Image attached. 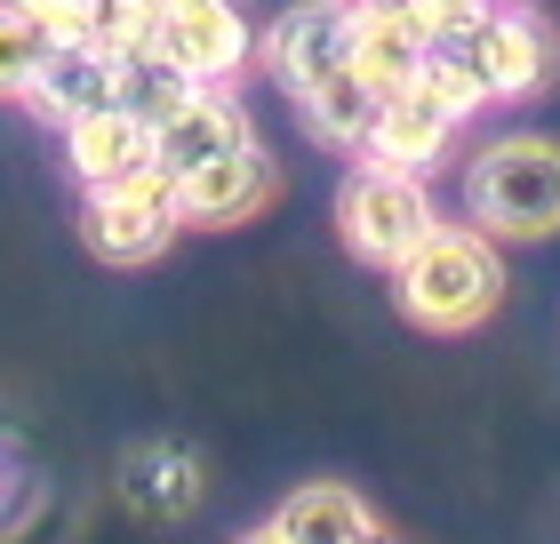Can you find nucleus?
I'll use <instances>...</instances> for the list:
<instances>
[{"label":"nucleus","mask_w":560,"mask_h":544,"mask_svg":"<svg viewBox=\"0 0 560 544\" xmlns=\"http://www.w3.org/2000/svg\"><path fill=\"white\" fill-rule=\"evenodd\" d=\"M352 40H361L352 0H296V9H280L257 33V57H265V72L289 96H304L313 81H328V72L352 65Z\"/></svg>","instance_id":"5"},{"label":"nucleus","mask_w":560,"mask_h":544,"mask_svg":"<svg viewBox=\"0 0 560 544\" xmlns=\"http://www.w3.org/2000/svg\"><path fill=\"white\" fill-rule=\"evenodd\" d=\"M400 313L432 336H465L504 304V256L480 224H432L424 241L393 265Z\"/></svg>","instance_id":"1"},{"label":"nucleus","mask_w":560,"mask_h":544,"mask_svg":"<svg viewBox=\"0 0 560 544\" xmlns=\"http://www.w3.org/2000/svg\"><path fill=\"white\" fill-rule=\"evenodd\" d=\"M432 0H352V16H424Z\"/></svg>","instance_id":"20"},{"label":"nucleus","mask_w":560,"mask_h":544,"mask_svg":"<svg viewBox=\"0 0 560 544\" xmlns=\"http://www.w3.org/2000/svg\"><path fill=\"white\" fill-rule=\"evenodd\" d=\"M65 169L81 176V193L96 185H129V176L152 169V120H137L129 105H105L89 120L65 128Z\"/></svg>","instance_id":"11"},{"label":"nucleus","mask_w":560,"mask_h":544,"mask_svg":"<svg viewBox=\"0 0 560 544\" xmlns=\"http://www.w3.org/2000/svg\"><path fill=\"white\" fill-rule=\"evenodd\" d=\"M48 48H57V40H48L16 0H0V96H16V105H24V89H33V72H40Z\"/></svg>","instance_id":"17"},{"label":"nucleus","mask_w":560,"mask_h":544,"mask_svg":"<svg viewBox=\"0 0 560 544\" xmlns=\"http://www.w3.org/2000/svg\"><path fill=\"white\" fill-rule=\"evenodd\" d=\"M241 144H257L248 105L233 89H200L185 113H168L161 128H152V169L161 176H192V169H209V161H224V152H241Z\"/></svg>","instance_id":"9"},{"label":"nucleus","mask_w":560,"mask_h":544,"mask_svg":"<svg viewBox=\"0 0 560 544\" xmlns=\"http://www.w3.org/2000/svg\"><path fill=\"white\" fill-rule=\"evenodd\" d=\"M176 200H185V224H248L272 200V152L265 144H241V152H224V161L209 169H192V176H176Z\"/></svg>","instance_id":"10"},{"label":"nucleus","mask_w":560,"mask_h":544,"mask_svg":"<svg viewBox=\"0 0 560 544\" xmlns=\"http://www.w3.org/2000/svg\"><path fill=\"white\" fill-rule=\"evenodd\" d=\"M192 96H200V81H192V72L168 57L161 40H152V48H129V57H120V105H129L137 120H152V128H161L168 113H185Z\"/></svg>","instance_id":"16"},{"label":"nucleus","mask_w":560,"mask_h":544,"mask_svg":"<svg viewBox=\"0 0 560 544\" xmlns=\"http://www.w3.org/2000/svg\"><path fill=\"white\" fill-rule=\"evenodd\" d=\"M24 105H33L48 128H72L89 113L120 105V57L105 40H57L33 72V89H24Z\"/></svg>","instance_id":"8"},{"label":"nucleus","mask_w":560,"mask_h":544,"mask_svg":"<svg viewBox=\"0 0 560 544\" xmlns=\"http://www.w3.org/2000/svg\"><path fill=\"white\" fill-rule=\"evenodd\" d=\"M456 128H465L456 105L417 72L409 89H393L385 105H376V128H369L361 161L369 169H409V176H424V169H441V152L456 144Z\"/></svg>","instance_id":"7"},{"label":"nucleus","mask_w":560,"mask_h":544,"mask_svg":"<svg viewBox=\"0 0 560 544\" xmlns=\"http://www.w3.org/2000/svg\"><path fill=\"white\" fill-rule=\"evenodd\" d=\"M120 481H129V505L161 512V521H176V512L200 505V456L176 449V440H152V449H137Z\"/></svg>","instance_id":"15"},{"label":"nucleus","mask_w":560,"mask_h":544,"mask_svg":"<svg viewBox=\"0 0 560 544\" xmlns=\"http://www.w3.org/2000/svg\"><path fill=\"white\" fill-rule=\"evenodd\" d=\"M376 96L369 81H361V65H345V72H328V81H313L296 96V113H304V128H313L320 144H337V152H361L369 144V128H376Z\"/></svg>","instance_id":"13"},{"label":"nucleus","mask_w":560,"mask_h":544,"mask_svg":"<svg viewBox=\"0 0 560 544\" xmlns=\"http://www.w3.org/2000/svg\"><path fill=\"white\" fill-rule=\"evenodd\" d=\"M432 224H441V209H432L424 176H409V169H352L345 193H337V232H345V248L361 256V265L393 273Z\"/></svg>","instance_id":"3"},{"label":"nucleus","mask_w":560,"mask_h":544,"mask_svg":"<svg viewBox=\"0 0 560 544\" xmlns=\"http://www.w3.org/2000/svg\"><path fill=\"white\" fill-rule=\"evenodd\" d=\"M272 529L289 536V544H393V529L376 521V505L352 497L345 481H304V488H289L280 512H272Z\"/></svg>","instance_id":"12"},{"label":"nucleus","mask_w":560,"mask_h":544,"mask_svg":"<svg viewBox=\"0 0 560 544\" xmlns=\"http://www.w3.org/2000/svg\"><path fill=\"white\" fill-rule=\"evenodd\" d=\"M96 40H105L113 57L152 48V40H161V9H152V0H105V9H96Z\"/></svg>","instance_id":"18"},{"label":"nucleus","mask_w":560,"mask_h":544,"mask_svg":"<svg viewBox=\"0 0 560 544\" xmlns=\"http://www.w3.org/2000/svg\"><path fill=\"white\" fill-rule=\"evenodd\" d=\"M241 544H289V536H280V529H272V521H265V529H248V536H241Z\"/></svg>","instance_id":"21"},{"label":"nucleus","mask_w":560,"mask_h":544,"mask_svg":"<svg viewBox=\"0 0 560 544\" xmlns=\"http://www.w3.org/2000/svg\"><path fill=\"white\" fill-rule=\"evenodd\" d=\"M465 217L489 241H552L560 232V144L552 137H497L465 169Z\"/></svg>","instance_id":"2"},{"label":"nucleus","mask_w":560,"mask_h":544,"mask_svg":"<svg viewBox=\"0 0 560 544\" xmlns=\"http://www.w3.org/2000/svg\"><path fill=\"white\" fill-rule=\"evenodd\" d=\"M432 9H489V0H432ZM432 9H424V16H432Z\"/></svg>","instance_id":"22"},{"label":"nucleus","mask_w":560,"mask_h":544,"mask_svg":"<svg viewBox=\"0 0 560 544\" xmlns=\"http://www.w3.org/2000/svg\"><path fill=\"white\" fill-rule=\"evenodd\" d=\"M176 232H185V200H176V176L144 169L129 185H96L81 200V241L105 265H152Z\"/></svg>","instance_id":"4"},{"label":"nucleus","mask_w":560,"mask_h":544,"mask_svg":"<svg viewBox=\"0 0 560 544\" xmlns=\"http://www.w3.org/2000/svg\"><path fill=\"white\" fill-rule=\"evenodd\" d=\"M16 9L33 16L48 40H96V9H105V0H16Z\"/></svg>","instance_id":"19"},{"label":"nucleus","mask_w":560,"mask_h":544,"mask_svg":"<svg viewBox=\"0 0 560 544\" xmlns=\"http://www.w3.org/2000/svg\"><path fill=\"white\" fill-rule=\"evenodd\" d=\"M152 9H161V48L200 89H233L257 57V24L241 16V0H152Z\"/></svg>","instance_id":"6"},{"label":"nucleus","mask_w":560,"mask_h":544,"mask_svg":"<svg viewBox=\"0 0 560 544\" xmlns=\"http://www.w3.org/2000/svg\"><path fill=\"white\" fill-rule=\"evenodd\" d=\"M432 57V33H424V16H361V40H352V65H361V81L376 96H393V89H409L417 72Z\"/></svg>","instance_id":"14"}]
</instances>
